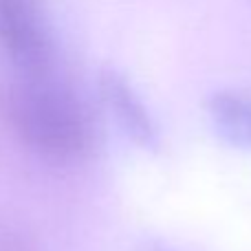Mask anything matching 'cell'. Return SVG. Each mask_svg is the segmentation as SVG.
<instances>
[{
    "label": "cell",
    "mask_w": 251,
    "mask_h": 251,
    "mask_svg": "<svg viewBox=\"0 0 251 251\" xmlns=\"http://www.w3.org/2000/svg\"><path fill=\"white\" fill-rule=\"evenodd\" d=\"M2 113L18 139L47 159L77 161L95 143L91 110L51 71L16 73L2 91Z\"/></svg>",
    "instance_id": "cell-1"
},
{
    "label": "cell",
    "mask_w": 251,
    "mask_h": 251,
    "mask_svg": "<svg viewBox=\"0 0 251 251\" xmlns=\"http://www.w3.org/2000/svg\"><path fill=\"white\" fill-rule=\"evenodd\" d=\"M0 47L18 73H49L55 44L42 0H0Z\"/></svg>",
    "instance_id": "cell-2"
},
{
    "label": "cell",
    "mask_w": 251,
    "mask_h": 251,
    "mask_svg": "<svg viewBox=\"0 0 251 251\" xmlns=\"http://www.w3.org/2000/svg\"><path fill=\"white\" fill-rule=\"evenodd\" d=\"M97 84H100V93L104 97L106 106H108L110 115H113L119 128L124 130L126 137L141 150H159L161 132L148 106L143 104L139 93L132 88V84L115 69H101Z\"/></svg>",
    "instance_id": "cell-3"
},
{
    "label": "cell",
    "mask_w": 251,
    "mask_h": 251,
    "mask_svg": "<svg viewBox=\"0 0 251 251\" xmlns=\"http://www.w3.org/2000/svg\"><path fill=\"white\" fill-rule=\"evenodd\" d=\"M207 113L225 141L251 150V93L223 88L207 97Z\"/></svg>",
    "instance_id": "cell-4"
},
{
    "label": "cell",
    "mask_w": 251,
    "mask_h": 251,
    "mask_svg": "<svg viewBox=\"0 0 251 251\" xmlns=\"http://www.w3.org/2000/svg\"><path fill=\"white\" fill-rule=\"evenodd\" d=\"M132 251H181L178 247H174V245L170 243H163V240H141L139 245H134Z\"/></svg>",
    "instance_id": "cell-5"
}]
</instances>
